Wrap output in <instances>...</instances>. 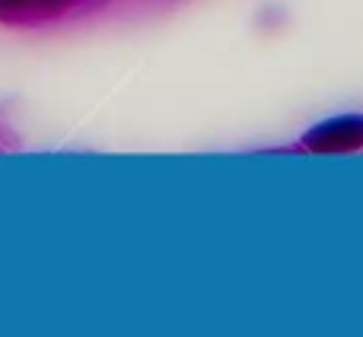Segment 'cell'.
<instances>
[{"instance_id":"2","label":"cell","mask_w":363,"mask_h":337,"mask_svg":"<svg viewBox=\"0 0 363 337\" xmlns=\"http://www.w3.org/2000/svg\"><path fill=\"white\" fill-rule=\"evenodd\" d=\"M6 4H35V0H6Z\"/></svg>"},{"instance_id":"1","label":"cell","mask_w":363,"mask_h":337,"mask_svg":"<svg viewBox=\"0 0 363 337\" xmlns=\"http://www.w3.org/2000/svg\"><path fill=\"white\" fill-rule=\"evenodd\" d=\"M303 147H309L313 153H351L363 147V115H338L328 118L322 125H315L313 131L303 137Z\"/></svg>"}]
</instances>
